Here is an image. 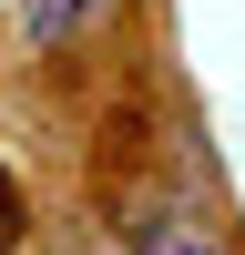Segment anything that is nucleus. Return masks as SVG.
Wrapping results in <instances>:
<instances>
[{
  "label": "nucleus",
  "instance_id": "obj_2",
  "mask_svg": "<svg viewBox=\"0 0 245 255\" xmlns=\"http://www.w3.org/2000/svg\"><path fill=\"white\" fill-rule=\"evenodd\" d=\"M92 10H102V0H20V31H31L41 51H61V41H72Z\"/></svg>",
  "mask_w": 245,
  "mask_h": 255
},
{
  "label": "nucleus",
  "instance_id": "obj_3",
  "mask_svg": "<svg viewBox=\"0 0 245 255\" xmlns=\"http://www.w3.org/2000/svg\"><path fill=\"white\" fill-rule=\"evenodd\" d=\"M10 245H20V184L0 174V255H10Z\"/></svg>",
  "mask_w": 245,
  "mask_h": 255
},
{
  "label": "nucleus",
  "instance_id": "obj_1",
  "mask_svg": "<svg viewBox=\"0 0 245 255\" xmlns=\"http://www.w3.org/2000/svg\"><path fill=\"white\" fill-rule=\"evenodd\" d=\"M133 255H235V245H225V235H215L204 215H153Z\"/></svg>",
  "mask_w": 245,
  "mask_h": 255
}]
</instances>
